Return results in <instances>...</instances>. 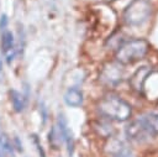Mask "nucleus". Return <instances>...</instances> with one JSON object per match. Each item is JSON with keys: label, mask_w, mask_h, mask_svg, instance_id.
I'll list each match as a JSON object with an SVG mask.
<instances>
[{"label": "nucleus", "mask_w": 158, "mask_h": 157, "mask_svg": "<svg viewBox=\"0 0 158 157\" xmlns=\"http://www.w3.org/2000/svg\"><path fill=\"white\" fill-rule=\"evenodd\" d=\"M7 23H9V19L6 15H1L0 16V31H6V27H7Z\"/></svg>", "instance_id": "ddd939ff"}, {"label": "nucleus", "mask_w": 158, "mask_h": 157, "mask_svg": "<svg viewBox=\"0 0 158 157\" xmlns=\"http://www.w3.org/2000/svg\"><path fill=\"white\" fill-rule=\"evenodd\" d=\"M149 49V43L143 38H135L121 45L115 54L120 64H131L142 59Z\"/></svg>", "instance_id": "f03ea898"}, {"label": "nucleus", "mask_w": 158, "mask_h": 157, "mask_svg": "<svg viewBox=\"0 0 158 157\" xmlns=\"http://www.w3.org/2000/svg\"><path fill=\"white\" fill-rule=\"evenodd\" d=\"M15 143H16V148H17L19 151H22V145L20 143V140H19V137H15Z\"/></svg>", "instance_id": "2eb2a0df"}, {"label": "nucleus", "mask_w": 158, "mask_h": 157, "mask_svg": "<svg viewBox=\"0 0 158 157\" xmlns=\"http://www.w3.org/2000/svg\"><path fill=\"white\" fill-rule=\"evenodd\" d=\"M151 74V68L149 67H142L139 68L130 79V84L131 87L137 90L138 93L139 91H143V88H144V83L147 80V78L149 77Z\"/></svg>", "instance_id": "423d86ee"}, {"label": "nucleus", "mask_w": 158, "mask_h": 157, "mask_svg": "<svg viewBox=\"0 0 158 157\" xmlns=\"http://www.w3.org/2000/svg\"><path fill=\"white\" fill-rule=\"evenodd\" d=\"M10 99H11L14 110H15L16 112H20V111L23 110L26 98H23V95H22L21 93H19L17 90H11V91H10Z\"/></svg>", "instance_id": "f8f14e48"}, {"label": "nucleus", "mask_w": 158, "mask_h": 157, "mask_svg": "<svg viewBox=\"0 0 158 157\" xmlns=\"http://www.w3.org/2000/svg\"><path fill=\"white\" fill-rule=\"evenodd\" d=\"M126 136L127 138L132 140V141H137V142H142L148 140L149 137H152V135L149 134L146 122L143 120V117H138L136 120H133L127 127H126Z\"/></svg>", "instance_id": "20e7f679"}, {"label": "nucleus", "mask_w": 158, "mask_h": 157, "mask_svg": "<svg viewBox=\"0 0 158 157\" xmlns=\"http://www.w3.org/2000/svg\"><path fill=\"white\" fill-rule=\"evenodd\" d=\"M1 77H2V61L0 58V79H1Z\"/></svg>", "instance_id": "dca6fc26"}, {"label": "nucleus", "mask_w": 158, "mask_h": 157, "mask_svg": "<svg viewBox=\"0 0 158 157\" xmlns=\"http://www.w3.org/2000/svg\"><path fill=\"white\" fill-rule=\"evenodd\" d=\"M64 101L68 106L78 108L83 104V93L78 88H69L64 93Z\"/></svg>", "instance_id": "6e6552de"}, {"label": "nucleus", "mask_w": 158, "mask_h": 157, "mask_svg": "<svg viewBox=\"0 0 158 157\" xmlns=\"http://www.w3.org/2000/svg\"><path fill=\"white\" fill-rule=\"evenodd\" d=\"M0 150L2 157H12L14 155V145L4 132H0Z\"/></svg>", "instance_id": "9b49d317"}, {"label": "nucleus", "mask_w": 158, "mask_h": 157, "mask_svg": "<svg viewBox=\"0 0 158 157\" xmlns=\"http://www.w3.org/2000/svg\"><path fill=\"white\" fill-rule=\"evenodd\" d=\"M114 157H133L127 150H125V148H122V150H118L116 153H115V156Z\"/></svg>", "instance_id": "4468645a"}, {"label": "nucleus", "mask_w": 158, "mask_h": 157, "mask_svg": "<svg viewBox=\"0 0 158 157\" xmlns=\"http://www.w3.org/2000/svg\"><path fill=\"white\" fill-rule=\"evenodd\" d=\"M151 15V5L146 0L133 1L125 11L123 19L128 25H141Z\"/></svg>", "instance_id": "7ed1b4c3"}, {"label": "nucleus", "mask_w": 158, "mask_h": 157, "mask_svg": "<svg viewBox=\"0 0 158 157\" xmlns=\"http://www.w3.org/2000/svg\"><path fill=\"white\" fill-rule=\"evenodd\" d=\"M58 124H59V127H58V129H59L60 137L63 138V141H64L65 145H67L68 153L72 155V153H73V148H74V141H73V136H72V134H70V130L68 129L67 121L63 119V116H59Z\"/></svg>", "instance_id": "0eeeda50"}, {"label": "nucleus", "mask_w": 158, "mask_h": 157, "mask_svg": "<svg viewBox=\"0 0 158 157\" xmlns=\"http://www.w3.org/2000/svg\"><path fill=\"white\" fill-rule=\"evenodd\" d=\"M101 77H102L101 79L105 80L107 84H116L121 80V70L117 66L110 64L107 68H105L102 70Z\"/></svg>", "instance_id": "1a4fd4ad"}, {"label": "nucleus", "mask_w": 158, "mask_h": 157, "mask_svg": "<svg viewBox=\"0 0 158 157\" xmlns=\"http://www.w3.org/2000/svg\"><path fill=\"white\" fill-rule=\"evenodd\" d=\"M142 117H143L146 126H147L149 134L152 135V137L158 135V112H151V114L143 115Z\"/></svg>", "instance_id": "9d476101"}, {"label": "nucleus", "mask_w": 158, "mask_h": 157, "mask_svg": "<svg viewBox=\"0 0 158 157\" xmlns=\"http://www.w3.org/2000/svg\"><path fill=\"white\" fill-rule=\"evenodd\" d=\"M1 52L6 57V62L10 64L16 54L15 48V38L11 31H4L1 35Z\"/></svg>", "instance_id": "39448f33"}, {"label": "nucleus", "mask_w": 158, "mask_h": 157, "mask_svg": "<svg viewBox=\"0 0 158 157\" xmlns=\"http://www.w3.org/2000/svg\"><path fill=\"white\" fill-rule=\"evenodd\" d=\"M99 112L110 120L126 121L131 117V105L117 95H107L102 98L98 105Z\"/></svg>", "instance_id": "f257e3e1"}]
</instances>
